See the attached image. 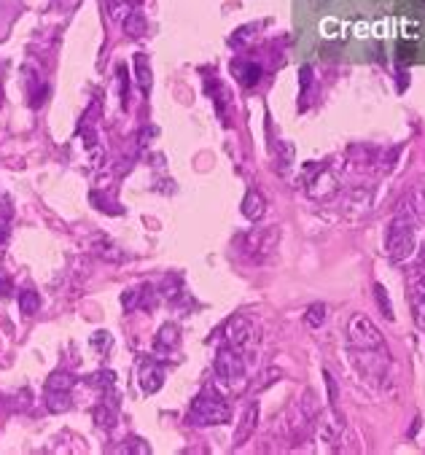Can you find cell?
Returning <instances> with one entry per match:
<instances>
[{"label": "cell", "instance_id": "6da1fadb", "mask_svg": "<svg viewBox=\"0 0 425 455\" xmlns=\"http://www.w3.org/2000/svg\"><path fill=\"white\" fill-rule=\"evenodd\" d=\"M229 418L231 412L226 402L219 394H210V391H202L196 396L189 404V412H186V420L191 426H224V423H229Z\"/></svg>", "mask_w": 425, "mask_h": 455}, {"label": "cell", "instance_id": "7a4b0ae2", "mask_svg": "<svg viewBox=\"0 0 425 455\" xmlns=\"http://www.w3.org/2000/svg\"><path fill=\"white\" fill-rule=\"evenodd\" d=\"M417 248V237H414V226L406 216H396L388 226V240H385V251L393 261H406Z\"/></svg>", "mask_w": 425, "mask_h": 455}, {"label": "cell", "instance_id": "3957f363", "mask_svg": "<svg viewBox=\"0 0 425 455\" xmlns=\"http://www.w3.org/2000/svg\"><path fill=\"white\" fill-rule=\"evenodd\" d=\"M347 340L350 345L358 350V353H364V350H385V340H382V334L377 329V323L369 315L364 313H355L347 323Z\"/></svg>", "mask_w": 425, "mask_h": 455}, {"label": "cell", "instance_id": "277c9868", "mask_svg": "<svg viewBox=\"0 0 425 455\" xmlns=\"http://www.w3.org/2000/svg\"><path fill=\"white\" fill-rule=\"evenodd\" d=\"M213 372L224 388H234L237 382L245 380V361L240 356V347H221L219 356H216V364H213Z\"/></svg>", "mask_w": 425, "mask_h": 455}, {"label": "cell", "instance_id": "5b68a950", "mask_svg": "<svg viewBox=\"0 0 425 455\" xmlns=\"http://www.w3.org/2000/svg\"><path fill=\"white\" fill-rule=\"evenodd\" d=\"M280 243V229L278 226H258L253 232L245 234V253L251 258H267L269 253H275V248Z\"/></svg>", "mask_w": 425, "mask_h": 455}, {"label": "cell", "instance_id": "8992f818", "mask_svg": "<svg viewBox=\"0 0 425 455\" xmlns=\"http://www.w3.org/2000/svg\"><path fill=\"white\" fill-rule=\"evenodd\" d=\"M256 337V323L251 315H234V318L226 320V326H224V340H226V345H231V347H240L243 350L245 345H251Z\"/></svg>", "mask_w": 425, "mask_h": 455}, {"label": "cell", "instance_id": "52a82bcc", "mask_svg": "<svg viewBox=\"0 0 425 455\" xmlns=\"http://www.w3.org/2000/svg\"><path fill=\"white\" fill-rule=\"evenodd\" d=\"M137 380L143 394H157L159 388L164 385V367L159 364L157 358H143L140 361V372H137Z\"/></svg>", "mask_w": 425, "mask_h": 455}, {"label": "cell", "instance_id": "ba28073f", "mask_svg": "<svg viewBox=\"0 0 425 455\" xmlns=\"http://www.w3.org/2000/svg\"><path fill=\"white\" fill-rule=\"evenodd\" d=\"M258 415H261V409H258V402H251V404L245 407V412L240 415V420H237V429H234V447H240V444H245L251 436L256 434V429H258Z\"/></svg>", "mask_w": 425, "mask_h": 455}, {"label": "cell", "instance_id": "9c48e42d", "mask_svg": "<svg viewBox=\"0 0 425 455\" xmlns=\"http://www.w3.org/2000/svg\"><path fill=\"white\" fill-rule=\"evenodd\" d=\"M243 216L248 221H261L267 216V197L258 192V189H251L243 197Z\"/></svg>", "mask_w": 425, "mask_h": 455}, {"label": "cell", "instance_id": "30bf717a", "mask_svg": "<svg viewBox=\"0 0 425 455\" xmlns=\"http://www.w3.org/2000/svg\"><path fill=\"white\" fill-rule=\"evenodd\" d=\"M181 345V329H178V323H164L162 329H159L157 340H154V350L157 353H170Z\"/></svg>", "mask_w": 425, "mask_h": 455}, {"label": "cell", "instance_id": "8fae6325", "mask_svg": "<svg viewBox=\"0 0 425 455\" xmlns=\"http://www.w3.org/2000/svg\"><path fill=\"white\" fill-rule=\"evenodd\" d=\"M135 81H137V89L143 95H151V86H154V73H151V62H148L146 54H135Z\"/></svg>", "mask_w": 425, "mask_h": 455}, {"label": "cell", "instance_id": "7c38bea8", "mask_svg": "<svg viewBox=\"0 0 425 455\" xmlns=\"http://www.w3.org/2000/svg\"><path fill=\"white\" fill-rule=\"evenodd\" d=\"M231 73L237 75V81L243 86H256L258 78H261V68H258L256 62L237 60V62H231Z\"/></svg>", "mask_w": 425, "mask_h": 455}, {"label": "cell", "instance_id": "4fadbf2b", "mask_svg": "<svg viewBox=\"0 0 425 455\" xmlns=\"http://www.w3.org/2000/svg\"><path fill=\"white\" fill-rule=\"evenodd\" d=\"M43 404H46V409H49V412H54V415H62V412H68V409L73 407V399H70V391H49V388H46Z\"/></svg>", "mask_w": 425, "mask_h": 455}, {"label": "cell", "instance_id": "5bb4252c", "mask_svg": "<svg viewBox=\"0 0 425 455\" xmlns=\"http://www.w3.org/2000/svg\"><path fill=\"white\" fill-rule=\"evenodd\" d=\"M16 305H19V313H22V315L33 318L38 310H41V294H38V291H33V288H25V291H19Z\"/></svg>", "mask_w": 425, "mask_h": 455}, {"label": "cell", "instance_id": "9a60e30c", "mask_svg": "<svg viewBox=\"0 0 425 455\" xmlns=\"http://www.w3.org/2000/svg\"><path fill=\"white\" fill-rule=\"evenodd\" d=\"M122 27H124V33L130 38H143L148 33V22H146V16L140 11H132L127 19L122 22Z\"/></svg>", "mask_w": 425, "mask_h": 455}, {"label": "cell", "instance_id": "2e32d148", "mask_svg": "<svg viewBox=\"0 0 425 455\" xmlns=\"http://www.w3.org/2000/svg\"><path fill=\"white\" fill-rule=\"evenodd\" d=\"M25 81H27V98H30V105L38 108L43 103V89H41V78L36 75L33 68H25Z\"/></svg>", "mask_w": 425, "mask_h": 455}, {"label": "cell", "instance_id": "e0dca14e", "mask_svg": "<svg viewBox=\"0 0 425 455\" xmlns=\"http://www.w3.org/2000/svg\"><path fill=\"white\" fill-rule=\"evenodd\" d=\"M95 423H98V429L103 431H113L116 423H119V415H116V409L110 404H100L98 409H95Z\"/></svg>", "mask_w": 425, "mask_h": 455}, {"label": "cell", "instance_id": "ac0fdd59", "mask_svg": "<svg viewBox=\"0 0 425 455\" xmlns=\"http://www.w3.org/2000/svg\"><path fill=\"white\" fill-rule=\"evenodd\" d=\"M328 318V308L323 302H315V305H310L307 313H304V323L310 326V329H320Z\"/></svg>", "mask_w": 425, "mask_h": 455}, {"label": "cell", "instance_id": "d6986e66", "mask_svg": "<svg viewBox=\"0 0 425 455\" xmlns=\"http://www.w3.org/2000/svg\"><path fill=\"white\" fill-rule=\"evenodd\" d=\"M73 385H75L73 375H70V372H62V370L51 372L49 380H46V388H49V391H70Z\"/></svg>", "mask_w": 425, "mask_h": 455}, {"label": "cell", "instance_id": "ffe728a7", "mask_svg": "<svg viewBox=\"0 0 425 455\" xmlns=\"http://www.w3.org/2000/svg\"><path fill=\"white\" fill-rule=\"evenodd\" d=\"M374 296H377V305H379V310H382V315L388 320L396 318V313H393V302H390L388 296V288L382 283H374Z\"/></svg>", "mask_w": 425, "mask_h": 455}, {"label": "cell", "instance_id": "44dd1931", "mask_svg": "<svg viewBox=\"0 0 425 455\" xmlns=\"http://www.w3.org/2000/svg\"><path fill=\"white\" fill-rule=\"evenodd\" d=\"M132 11L135 9L130 0H108V14L110 19H116V22H124Z\"/></svg>", "mask_w": 425, "mask_h": 455}, {"label": "cell", "instance_id": "7402d4cb", "mask_svg": "<svg viewBox=\"0 0 425 455\" xmlns=\"http://www.w3.org/2000/svg\"><path fill=\"white\" fill-rule=\"evenodd\" d=\"M323 377H326V388H328V402H331V409L337 412V402H340V391H337V380H334V375L331 372H323Z\"/></svg>", "mask_w": 425, "mask_h": 455}, {"label": "cell", "instance_id": "603a6c76", "mask_svg": "<svg viewBox=\"0 0 425 455\" xmlns=\"http://www.w3.org/2000/svg\"><path fill=\"white\" fill-rule=\"evenodd\" d=\"M110 345H113V337H110L108 332H95V334H92V347H95L98 353L108 350Z\"/></svg>", "mask_w": 425, "mask_h": 455}, {"label": "cell", "instance_id": "cb8c5ba5", "mask_svg": "<svg viewBox=\"0 0 425 455\" xmlns=\"http://www.w3.org/2000/svg\"><path fill=\"white\" fill-rule=\"evenodd\" d=\"M251 30H256V25L240 27V30H237V33H234V36L229 38V43H231V46H243V43H248V41H251V36H253Z\"/></svg>", "mask_w": 425, "mask_h": 455}, {"label": "cell", "instance_id": "d4e9b609", "mask_svg": "<svg viewBox=\"0 0 425 455\" xmlns=\"http://www.w3.org/2000/svg\"><path fill=\"white\" fill-rule=\"evenodd\" d=\"M92 382H95L98 388H113V385H116V375H113V372H98V375L92 377Z\"/></svg>", "mask_w": 425, "mask_h": 455}, {"label": "cell", "instance_id": "484cf974", "mask_svg": "<svg viewBox=\"0 0 425 455\" xmlns=\"http://www.w3.org/2000/svg\"><path fill=\"white\" fill-rule=\"evenodd\" d=\"M122 305L127 310H135L140 305V288H130V291H124L122 294Z\"/></svg>", "mask_w": 425, "mask_h": 455}, {"label": "cell", "instance_id": "4316f807", "mask_svg": "<svg viewBox=\"0 0 425 455\" xmlns=\"http://www.w3.org/2000/svg\"><path fill=\"white\" fill-rule=\"evenodd\" d=\"M414 323L425 332V296H420V302H414Z\"/></svg>", "mask_w": 425, "mask_h": 455}, {"label": "cell", "instance_id": "83f0119b", "mask_svg": "<svg viewBox=\"0 0 425 455\" xmlns=\"http://www.w3.org/2000/svg\"><path fill=\"white\" fill-rule=\"evenodd\" d=\"M14 291V286H11V278L6 275V272L0 270V296H9Z\"/></svg>", "mask_w": 425, "mask_h": 455}, {"label": "cell", "instance_id": "f1b7e54d", "mask_svg": "<svg viewBox=\"0 0 425 455\" xmlns=\"http://www.w3.org/2000/svg\"><path fill=\"white\" fill-rule=\"evenodd\" d=\"M98 253L103 258H113V261H119V258H122V253H119V251H113V246H100Z\"/></svg>", "mask_w": 425, "mask_h": 455}, {"label": "cell", "instance_id": "f546056e", "mask_svg": "<svg viewBox=\"0 0 425 455\" xmlns=\"http://www.w3.org/2000/svg\"><path fill=\"white\" fill-rule=\"evenodd\" d=\"M280 375H283V372H280V370H269L267 375H264V377H267V380H261V382H258V385H256V388H258V391H261V388H267L269 382L280 380Z\"/></svg>", "mask_w": 425, "mask_h": 455}, {"label": "cell", "instance_id": "4dcf8cb0", "mask_svg": "<svg viewBox=\"0 0 425 455\" xmlns=\"http://www.w3.org/2000/svg\"><path fill=\"white\" fill-rule=\"evenodd\" d=\"M414 288H417V294H420V296H425V275L420 278V281H417V286H414Z\"/></svg>", "mask_w": 425, "mask_h": 455}, {"label": "cell", "instance_id": "1f68e13d", "mask_svg": "<svg viewBox=\"0 0 425 455\" xmlns=\"http://www.w3.org/2000/svg\"><path fill=\"white\" fill-rule=\"evenodd\" d=\"M130 3H132V6H135V3H140V0H130Z\"/></svg>", "mask_w": 425, "mask_h": 455}, {"label": "cell", "instance_id": "d6a6232c", "mask_svg": "<svg viewBox=\"0 0 425 455\" xmlns=\"http://www.w3.org/2000/svg\"><path fill=\"white\" fill-rule=\"evenodd\" d=\"M0 100H3V92H0Z\"/></svg>", "mask_w": 425, "mask_h": 455}]
</instances>
